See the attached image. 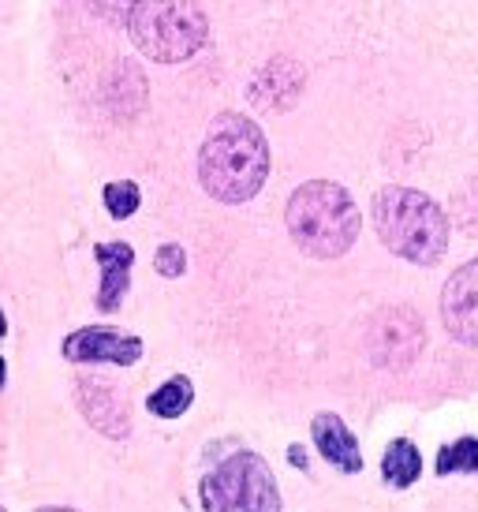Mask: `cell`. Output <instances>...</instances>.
<instances>
[{"instance_id":"1","label":"cell","mask_w":478,"mask_h":512,"mask_svg":"<svg viewBox=\"0 0 478 512\" xmlns=\"http://www.w3.org/2000/svg\"><path fill=\"white\" fill-rule=\"evenodd\" d=\"M269 176V143L262 128L243 113L213 116L198 150V184L225 206L251 202Z\"/></svg>"},{"instance_id":"2","label":"cell","mask_w":478,"mask_h":512,"mask_svg":"<svg viewBox=\"0 0 478 512\" xmlns=\"http://www.w3.org/2000/svg\"><path fill=\"white\" fill-rule=\"evenodd\" d=\"M374 232L396 258L415 266H437L449 251V217L415 187H381L374 195Z\"/></svg>"},{"instance_id":"3","label":"cell","mask_w":478,"mask_h":512,"mask_svg":"<svg viewBox=\"0 0 478 512\" xmlns=\"http://www.w3.org/2000/svg\"><path fill=\"white\" fill-rule=\"evenodd\" d=\"M284 225L296 247L310 258H340L348 255L359 240V206L355 199L333 180H307L292 191Z\"/></svg>"},{"instance_id":"4","label":"cell","mask_w":478,"mask_h":512,"mask_svg":"<svg viewBox=\"0 0 478 512\" xmlns=\"http://www.w3.org/2000/svg\"><path fill=\"white\" fill-rule=\"evenodd\" d=\"M127 34L139 53L157 64H183L210 38V23L198 0H139L127 19Z\"/></svg>"},{"instance_id":"5","label":"cell","mask_w":478,"mask_h":512,"mask_svg":"<svg viewBox=\"0 0 478 512\" xmlns=\"http://www.w3.org/2000/svg\"><path fill=\"white\" fill-rule=\"evenodd\" d=\"M198 501H202V512H284L273 471L251 449H239L221 460L210 475H202Z\"/></svg>"},{"instance_id":"6","label":"cell","mask_w":478,"mask_h":512,"mask_svg":"<svg viewBox=\"0 0 478 512\" xmlns=\"http://www.w3.org/2000/svg\"><path fill=\"white\" fill-rule=\"evenodd\" d=\"M422 318L411 307H385L370 322V359L385 370H404L422 352Z\"/></svg>"},{"instance_id":"7","label":"cell","mask_w":478,"mask_h":512,"mask_svg":"<svg viewBox=\"0 0 478 512\" xmlns=\"http://www.w3.org/2000/svg\"><path fill=\"white\" fill-rule=\"evenodd\" d=\"M68 363H109V367H135L142 359V341L113 326H86L64 337Z\"/></svg>"},{"instance_id":"8","label":"cell","mask_w":478,"mask_h":512,"mask_svg":"<svg viewBox=\"0 0 478 512\" xmlns=\"http://www.w3.org/2000/svg\"><path fill=\"white\" fill-rule=\"evenodd\" d=\"M75 400L83 408L86 423L94 430H101L105 438L124 441L127 430H131V415H127L124 393L116 389V382L109 378H94V374H83L75 382Z\"/></svg>"},{"instance_id":"9","label":"cell","mask_w":478,"mask_h":512,"mask_svg":"<svg viewBox=\"0 0 478 512\" xmlns=\"http://www.w3.org/2000/svg\"><path fill=\"white\" fill-rule=\"evenodd\" d=\"M441 318L445 329L467 348H478V258L467 262L445 281L441 292Z\"/></svg>"},{"instance_id":"10","label":"cell","mask_w":478,"mask_h":512,"mask_svg":"<svg viewBox=\"0 0 478 512\" xmlns=\"http://www.w3.org/2000/svg\"><path fill=\"white\" fill-rule=\"evenodd\" d=\"M303 79H307V72H303V64L292 57H273L262 68V72L251 79V101L258 105V109H266V113H284V109H292L299 101V94H303Z\"/></svg>"},{"instance_id":"11","label":"cell","mask_w":478,"mask_h":512,"mask_svg":"<svg viewBox=\"0 0 478 512\" xmlns=\"http://www.w3.org/2000/svg\"><path fill=\"white\" fill-rule=\"evenodd\" d=\"M94 258L101 266V285H98V311L101 314H116L124 307L127 292H131V270H135V247L124 240L113 243H98L94 247Z\"/></svg>"},{"instance_id":"12","label":"cell","mask_w":478,"mask_h":512,"mask_svg":"<svg viewBox=\"0 0 478 512\" xmlns=\"http://www.w3.org/2000/svg\"><path fill=\"white\" fill-rule=\"evenodd\" d=\"M310 438H314L318 456L333 471H340V475H359L363 471V449H359V441H355V434L348 430V423L340 415L333 412L314 415Z\"/></svg>"},{"instance_id":"13","label":"cell","mask_w":478,"mask_h":512,"mask_svg":"<svg viewBox=\"0 0 478 512\" xmlns=\"http://www.w3.org/2000/svg\"><path fill=\"white\" fill-rule=\"evenodd\" d=\"M422 475V453L415 449V441L396 438L389 441V449L381 456V479L393 490H408V486L419 483Z\"/></svg>"},{"instance_id":"14","label":"cell","mask_w":478,"mask_h":512,"mask_svg":"<svg viewBox=\"0 0 478 512\" xmlns=\"http://www.w3.org/2000/svg\"><path fill=\"white\" fill-rule=\"evenodd\" d=\"M195 404V382L187 374H172L146 397V412L157 419H180Z\"/></svg>"},{"instance_id":"15","label":"cell","mask_w":478,"mask_h":512,"mask_svg":"<svg viewBox=\"0 0 478 512\" xmlns=\"http://www.w3.org/2000/svg\"><path fill=\"white\" fill-rule=\"evenodd\" d=\"M437 475H478V438H456L449 445H441L434 464Z\"/></svg>"},{"instance_id":"16","label":"cell","mask_w":478,"mask_h":512,"mask_svg":"<svg viewBox=\"0 0 478 512\" xmlns=\"http://www.w3.org/2000/svg\"><path fill=\"white\" fill-rule=\"evenodd\" d=\"M101 202H105V210H109L113 221H127L142 206V191L135 180H113V184H105V191H101Z\"/></svg>"},{"instance_id":"17","label":"cell","mask_w":478,"mask_h":512,"mask_svg":"<svg viewBox=\"0 0 478 512\" xmlns=\"http://www.w3.org/2000/svg\"><path fill=\"white\" fill-rule=\"evenodd\" d=\"M452 217H456V225L478 236V176H471L467 184H460L452 191Z\"/></svg>"},{"instance_id":"18","label":"cell","mask_w":478,"mask_h":512,"mask_svg":"<svg viewBox=\"0 0 478 512\" xmlns=\"http://www.w3.org/2000/svg\"><path fill=\"white\" fill-rule=\"evenodd\" d=\"M154 270L161 277H183L187 273V251H183L180 243H161L154 255Z\"/></svg>"},{"instance_id":"19","label":"cell","mask_w":478,"mask_h":512,"mask_svg":"<svg viewBox=\"0 0 478 512\" xmlns=\"http://www.w3.org/2000/svg\"><path fill=\"white\" fill-rule=\"evenodd\" d=\"M86 4H90V12L98 15V19H105V23L127 27V19H131L139 0H86Z\"/></svg>"},{"instance_id":"20","label":"cell","mask_w":478,"mask_h":512,"mask_svg":"<svg viewBox=\"0 0 478 512\" xmlns=\"http://www.w3.org/2000/svg\"><path fill=\"white\" fill-rule=\"evenodd\" d=\"M288 464H292L296 471H307L310 468V464H307V449H303V445H292V449H288Z\"/></svg>"},{"instance_id":"21","label":"cell","mask_w":478,"mask_h":512,"mask_svg":"<svg viewBox=\"0 0 478 512\" xmlns=\"http://www.w3.org/2000/svg\"><path fill=\"white\" fill-rule=\"evenodd\" d=\"M4 382H8V363H4V356H0V389H4Z\"/></svg>"},{"instance_id":"22","label":"cell","mask_w":478,"mask_h":512,"mask_svg":"<svg viewBox=\"0 0 478 512\" xmlns=\"http://www.w3.org/2000/svg\"><path fill=\"white\" fill-rule=\"evenodd\" d=\"M8 337V318H4V311H0V341Z\"/></svg>"},{"instance_id":"23","label":"cell","mask_w":478,"mask_h":512,"mask_svg":"<svg viewBox=\"0 0 478 512\" xmlns=\"http://www.w3.org/2000/svg\"><path fill=\"white\" fill-rule=\"evenodd\" d=\"M42 512H75V509H42Z\"/></svg>"},{"instance_id":"24","label":"cell","mask_w":478,"mask_h":512,"mask_svg":"<svg viewBox=\"0 0 478 512\" xmlns=\"http://www.w3.org/2000/svg\"><path fill=\"white\" fill-rule=\"evenodd\" d=\"M0 512H4V509H0Z\"/></svg>"}]
</instances>
